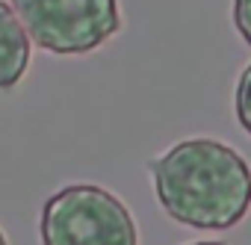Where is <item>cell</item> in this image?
<instances>
[{
	"instance_id": "obj_1",
	"label": "cell",
	"mask_w": 251,
	"mask_h": 245,
	"mask_svg": "<svg viewBox=\"0 0 251 245\" xmlns=\"http://www.w3.org/2000/svg\"><path fill=\"white\" fill-rule=\"evenodd\" d=\"M154 192L169 219L198 230H227L251 210V169L219 139L195 136L151 163Z\"/></svg>"
},
{
	"instance_id": "obj_2",
	"label": "cell",
	"mask_w": 251,
	"mask_h": 245,
	"mask_svg": "<svg viewBox=\"0 0 251 245\" xmlns=\"http://www.w3.org/2000/svg\"><path fill=\"white\" fill-rule=\"evenodd\" d=\"M42 245H139L136 221L112 192L71 183L42 207Z\"/></svg>"
},
{
	"instance_id": "obj_3",
	"label": "cell",
	"mask_w": 251,
	"mask_h": 245,
	"mask_svg": "<svg viewBox=\"0 0 251 245\" xmlns=\"http://www.w3.org/2000/svg\"><path fill=\"white\" fill-rule=\"evenodd\" d=\"M30 42L48 53H89L121 30L118 0H12Z\"/></svg>"
},
{
	"instance_id": "obj_4",
	"label": "cell",
	"mask_w": 251,
	"mask_h": 245,
	"mask_svg": "<svg viewBox=\"0 0 251 245\" xmlns=\"http://www.w3.org/2000/svg\"><path fill=\"white\" fill-rule=\"evenodd\" d=\"M30 36L15 9L0 0V89H15L30 65Z\"/></svg>"
},
{
	"instance_id": "obj_5",
	"label": "cell",
	"mask_w": 251,
	"mask_h": 245,
	"mask_svg": "<svg viewBox=\"0 0 251 245\" xmlns=\"http://www.w3.org/2000/svg\"><path fill=\"white\" fill-rule=\"evenodd\" d=\"M233 109H236V121H239V127L251 136V62L242 68V74H239V80H236Z\"/></svg>"
},
{
	"instance_id": "obj_6",
	"label": "cell",
	"mask_w": 251,
	"mask_h": 245,
	"mask_svg": "<svg viewBox=\"0 0 251 245\" xmlns=\"http://www.w3.org/2000/svg\"><path fill=\"white\" fill-rule=\"evenodd\" d=\"M233 24L239 36L251 45V0H233Z\"/></svg>"
},
{
	"instance_id": "obj_7",
	"label": "cell",
	"mask_w": 251,
	"mask_h": 245,
	"mask_svg": "<svg viewBox=\"0 0 251 245\" xmlns=\"http://www.w3.org/2000/svg\"><path fill=\"white\" fill-rule=\"evenodd\" d=\"M189 245H227V242H219V239H207V242H189Z\"/></svg>"
},
{
	"instance_id": "obj_8",
	"label": "cell",
	"mask_w": 251,
	"mask_h": 245,
	"mask_svg": "<svg viewBox=\"0 0 251 245\" xmlns=\"http://www.w3.org/2000/svg\"><path fill=\"white\" fill-rule=\"evenodd\" d=\"M0 245H9V242H6V236H3V230H0Z\"/></svg>"
}]
</instances>
